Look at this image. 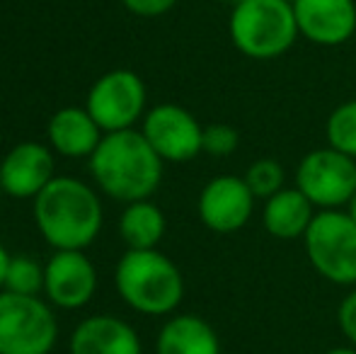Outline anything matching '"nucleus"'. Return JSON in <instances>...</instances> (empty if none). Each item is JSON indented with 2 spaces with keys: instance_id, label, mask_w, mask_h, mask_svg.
Wrapping results in <instances>:
<instances>
[{
  "instance_id": "8",
  "label": "nucleus",
  "mask_w": 356,
  "mask_h": 354,
  "mask_svg": "<svg viewBox=\"0 0 356 354\" xmlns=\"http://www.w3.org/2000/svg\"><path fill=\"white\" fill-rule=\"evenodd\" d=\"M85 109L104 134L134 129L145 112V86L141 76L127 68L104 73L90 88Z\"/></svg>"
},
{
  "instance_id": "5",
  "label": "nucleus",
  "mask_w": 356,
  "mask_h": 354,
  "mask_svg": "<svg viewBox=\"0 0 356 354\" xmlns=\"http://www.w3.org/2000/svg\"><path fill=\"white\" fill-rule=\"evenodd\" d=\"M315 272L337 287L356 284V221L347 211H318L303 238Z\"/></svg>"
},
{
  "instance_id": "12",
  "label": "nucleus",
  "mask_w": 356,
  "mask_h": 354,
  "mask_svg": "<svg viewBox=\"0 0 356 354\" xmlns=\"http://www.w3.org/2000/svg\"><path fill=\"white\" fill-rule=\"evenodd\" d=\"M300 37L318 47H339L356 32L354 0H293Z\"/></svg>"
},
{
  "instance_id": "10",
  "label": "nucleus",
  "mask_w": 356,
  "mask_h": 354,
  "mask_svg": "<svg viewBox=\"0 0 356 354\" xmlns=\"http://www.w3.org/2000/svg\"><path fill=\"white\" fill-rule=\"evenodd\" d=\"M254 194L250 192L245 177L218 175L204 184L199 194V218L213 233L228 236L248 226L254 211Z\"/></svg>"
},
{
  "instance_id": "28",
  "label": "nucleus",
  "mask_w": 356,
  "mask_h": 354,
  "mask_svg": "<svg viewBox=\"0 0 356 354\" xmlns=\"http://www.w3.org/2000/svg\"><path fill=\"white\" fill-rule=\"evenodd\" d=\"M0 189H3V168H0Z\"/></svg>"
},
{
  "instance_id": "11",
  "label": "nucleus",
  "mask_w": 356,
  "mask_h": 354,
  "mask_svg": "<svg viewBox=\"0 0 356 354\" xmlns=\"http://www.w3.org/2000/svg\"><path fill=\"white\" fill-rule=\"evenodd\" d=\"M97 269L83 250H56L44 265V293L58 308L75 311L92 301Z\"/></svg>"
},
{
  "instance_id": "25",
  "label": "nucleus",
  "mask_w": 356,
  "mask_h": 354,
  "mask_svg": "<svg viewBox=\"0 0 356 354\" xmlns=\"http://www.w3.org/2000/svg\"><path fill=\"white\" fill-rule=\"evenodd\" d=\"M10 252L0 246V289H5V274H8V265H10Z\"/></svg>"
},
{
  "instance_id": "22",
  "label": "nucleus",
  "mask_w": 356,
  "mask_h": 354,
  "mask_svg": "<svg viewBox=\"0 0 356 354\" xmlns=\"http://www.w3.org/2000/svg\"><path fill=\"white\" fill-rule=\"evenodd\" d=\"M238 146H240V134L230 124H209V127H204L202 151L209 153V156L216 158L230 156V153H235Z\"/></svg>"
},
{
  "instance_id": "6",
  "label": "nucleus",
  "mask_w": 356,
  "mask_h": 354,
  "mask_svg": "<svg viewBox=\"0 0 356 354\" xmlns=\"http://www.w3.org/2000/svg\"><path fill=\"white\" fill-rule=\"evenodd\" d=\"M56 337L58 323L47 301L0 291V354H49Z\"/></svg>"
},
{
  "instance_id": "19",
  "label": "nucleus",
  "mask_w": 356,
  "mask_h": 354,
  "mask_svg": "<svg viewBox=\"0 0 356 354\" xmlns=\"http://www.w3.org/2000/svg\"><path fill=\"white\" fill-rule=\"evenodd\" d=\"M327 146L356 161V99H347L327 117L325 124Z\"/></svg>"
},
{
  "instance_id": "16",
  "label": "nucleus",
  "mask_w": 356,
  "mask_h": 354,
  "mask_svg": "<svg viewBox=\"0 0 356 354\" xmlns=\"http://www.w3.org/2000/svg\"><path fill=\"white\" fill-rule=\"evenodd\" d=\"M315 218V207L298 187H284L274 197L264 202L262 223L269 236L279 241H296L305 238L310 223Z\"/></svg>"
},
{
  "instance_id": "29",
  "label": "nucleus",
  "mask_w": 356,
  "mask_h": 354,
  "mask_svg": "<svg viewBox=\"0 0 356 354\" xmlns=\"http://www.w3.org/2000/svg\"><path fill=\"white\" fill-rule=\"evenodd\" d=\"M230 3H233V5H235V3H240V0H230Z\"/></svg>"
},
{
  "instance_id": "17",
  "label": "nucleus",
  "mask_w": 356,
  "mask_h": 354,
  "mask_svg": "<svg viewBox=\"0 0 356 354\" xmlns=\"http://www.w3.org/2000/svg\"><path fill=\"white\" fill-rule=\"evenodd\" d=\"M158 354H220L218 335L204 318L175 316L163 325L155 342Z\"/></svg>"
},
{
  "instance_id": "24",
  "label": "nucleus",
  "mask_w": 356,
  "mask_h": 354,
  "mask_svg": "<svg viewBox=\"0 0 356 354\" xmlns=\"http://www.w3.org/2000/svg\"><path fill=\"white\" fill-rule=\"evenodd\" d=\"M337 321H339V328H342L344 337L352 342V347H356V289L352 293H347L344 301L339 303Z\"/></svg>"
},
{
  "instance_id": "2",
  "label": "nucleus",
  "mask_w": 356,
  "mask_h": 354,
  "mask_svg": "<svg viewBox=\"0 0 356 354\" xmlns=\"http://www.w3.org/2000/svg\"><path fill=\"white\" fill-rule=\"evenodd\" d=\"M34 221L54 250H85L102 228V204L75 177H54L34 197Z\"/></svg>"
},
{
  "instance_id": "4",
  "label": "nucleus",
  "mask_w": 356,
  "mask_h": 354,
  "mask_svg": "<svg viewBox=\"0 0 356 354\" xmlns=\"http://www.w3.org/2000/svg\"><path fill=\"white\" fill-rule=\"evenodd\" d=\"M230 42L254 61H272L298 39L293 3L289 0H240L228 19Z\"/></svg>"
},
{
  "instance_id": "20",
  "label": "nucleus",
  "mask_w": 356,
  "mask_h": 354,
  "mask_svg": "<svg viewBox=\"0 0 356 354\" xmlns=\"http://www.w3.org/2000/svg\"><path fill=\"white\" fill-rule=\"evenodd\" d=\"M5 291L37 296L39 291H44V267H39L27 255L10 257L8 274H5Z\"/></svg>"
},
{
  "instance_id": "21",
  "label": "nucleus",
  "mask_w": 356,
  "mask_h": 354,
  "mask_svg": "<svg viewBox=\"0 0 356 354\" xmlns=\"http://www.w3.org/2000/svg\"><path fill=\"white\" fill-rule=\"evenodd\" d=\"M284 179L282 163H277L274 158H259L245 172V182H248L250 192L254 194V199H264V202L277 192H282Z\"/></svg>"
},
{
  "instance_id": "15",
  "label": "nucleus",
  "mask_w": 356,
  "mask_h": 354,
  "mask_svg": "<svg viewBox=\"0 0 356 354\" xmlns=\"http://www.w3.org/2000/svg\"><path fill=\"white\" fill-rule=\"evenodd\" d=\"M49 143L56 153L66 158L92 156L95 148L102 141V129L97 127L88 109L63 107L49 119L47 127Z\"/></svg>"
},
{
  "instance_id": "27",
  "label": "nucleus",
  "mask_w": 356,
  "mask_h": 354,
  "mask_svg": "<svg viewBox=\"0 0 356 354\" xmlns=\"http://www.w3.org/2000/svg\"><path fill=\"white\" fill-rule=\"evenodd\" d=\"M327 354H356V347H334Z\"/></svg>"
},
{
  "instance_id": "1",
  "label": "nucleus",
  "mask_w": 356,
  "mask_h": 354,
  "mask_svg": "<svg viewBox=\"0 0 356 354\" xmlns=\"http://www.w3.org/2000/svg\"><path fill=\"white\" fill-rule=\"evenodd\" d=\"M163 158L136 129L104 134L90 156V170L104 194L119 202H141L163 179Z\"/></svg>"
},
{
  "instance_id": "23",
  "label": "nucleus",
  "mask_w": 356,
  "mask_h": 354,
  "mask_svg": "<svg viewBox=\"0 0 356 354\" xmlns=\"http://www.w3.org/2000/svg\"><path fill=\"white\" fill-rule=\"evenodd\" d=\"M122 3L129 13L138 17H158V15L170 13L177 5V0H122Z\"/></svg>"
},
{
  "instance_id": "9",
  "label": "nucleus",
  "mask_w": 356,
  "mask_h": 354,
  "mask_svg": "<svg viewBox=\"0 0 356 354\" xmlns=\"http://www.w3.org/2000/svg\"><path fill=\"white\" fill-rule=\"evenodd\" d=\"M141 134L165 163H189L199 156L204 127L179 104H158L143 117Z\"/></svg>"
},
{
  "instance_id": "14",
  "label": "nucleus",
  "mask_w": 356,
  "mask_h": 354,
  "mask_svg": "<svg viewBox=\"0 0 356 354\" xmlns=\"http://www.w3.org/2000/svg\"><path fill=\"white\" fill-rule=\"evenodd\" d=\"M71 354H143L138 332L114 316H90L71 335Z\"/></svg>"
},
{
  "instance_id": "18",
  "label": "nucleus",
  "mask_w": 356,
  "mask_h": 354,
  "mask_svg": "<svg viewBox=\"0 0 356 354\" xmlns=\"http://www.w3.org/2000/svg\"><path fill=\"white\" fill-rule=\"evenodd\" d=\"M119 233L129 250H155L165 236V214L150 199L131 202L119 218Z\"/></svg>"
},
{
  "instance_id": "3",
  "label": "nucleus",
  "mask_w": 356,
  "mask_h": 354,
  "mask_svg": "<svg viewBox=\"0 0 356 354\" xmlns=\"http://www.w3.org/2000/svg\"><path fill=\"white\" fill-rule=\"evenodd\" d=\"M119 296L134 311L165 316L182 303L184 279L168 255L155 250H127L114 272Z\"/></svg>"
},
{
  "instance_id": "26",
  "label": "nucleus",
  "mask_w": 356,
  "mask_h": 354,
  "mask_svg": "<svg viewBox=\"0 0 356 354\" xmlns=\"http://www.w3.org/2000/svg\"><path fill=\"white\" fill-rule=\"evenodd\" d=\"M347 214L356 221V192H354V197L349 199V204H347Z\"/></svg>"
},
{
  "instance_id": "7",
  "label": "nucleus",
  "mask_w": 356,
  "mask_h": 354,
  "mask_svg": "<svg viewBox=\"0 0 356 354\" xmlns=\"http://www.w3.org/2000/svg\"><path fill=\"white\" fill-rule=\"evenodd\" d=\"M296 187L320 211L347 207L356 192V161L330 146L315 148L300 158Z\"/></svg>"
},
{
  "instance_id": "13",
  "label": "nucleus",
  "mask_w": 356,
  "mask_h": 354,
  "mask_svg": "<svg viewBox=\"0 0 356 354\" xmlns=\"http://www.w3.org/2000/svg\"><path fill=\"white\" fill-rule=\"evenodd\" d=\"M3 192L15 199H34L54 177V153L34 141L17 143L0 161Z\"/></svg>"
}]
</instances>
